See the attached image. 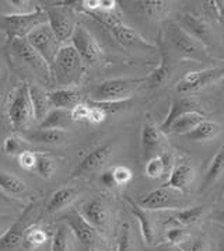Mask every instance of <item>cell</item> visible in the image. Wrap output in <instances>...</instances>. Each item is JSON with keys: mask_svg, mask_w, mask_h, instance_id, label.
<instances>
[{"mask_svg": "<svg viewBox=\"0 0 224 251\" xmlns=\"http://www.w3.org/2000/svg\"><path fill=\"white\" fill-rule=\"evenodd\" d=\"M86 65L70 44L62 45L51 66L52 81L61 89L77 87L82 83Z\"/></svg>", "mask_w": 224, "mask_h": 251, "instance_id": "obj_1", "label": "cell"}, {"mask_svg": "<svg viewBox=\"0 0 224 251\" xmlns=\"http://www.w3.org/2000/svg\"><path fill=\"white\" fill-rule=\"evenodd\" d=\"M48 17L41 6H35L32 11L4 14L0 17V28L6 34V38L10 41L24 40L31 31L38 25L46 24Z\"/></svg>", "mask_w": 224, "mask_h": 251, "instance_id": "obj_2", "label": "cell"}, {"mask_svg": "<svg viewBox=\"0 0 224 251\" xmlns=\"http://www.w3.org/2000/svg\"><path fill=\"white\" fill-rule=\"evenodd\" d=\"M144 79H111L100 83L91 93L90 101L95 102H119L126 101L132 97V94L137 90Z\"/></svg>", "mask_w": 224, "mask_h": 251, "instance_id": "obj_3", "label": "cell"}, {"mask_svg": "<svg viewBox=\"0 0 224 251\" xmlns=\"http://www.w3.org/2000/svg\"><path fill=\"white\" fill-rule=\"evenodd\" d=\"M167 38L174 47V50L185 58L198 60V62L209 59V50L206 48V45L192 37L188 31L183 30L179 24H175V23L167 24Z\"/></svg>", "mask_w": 224, "mask_h": 251, "instance_id": "obj_4", "label": "cell"}, {"mask_svg": "<svg viewBox=\"0 0 224 251\" xmlns=\"http://www.w3.org/2000/svg\"><path fill=\"white\" fill-rule=\"evenodd\" d=\"M38 203L31 202L21 215L11 222L9 229L0 236V251H19L22 249L24 236L32 225H35V213Z\"/></svg>", "mask_w": 224, "mask_h": 251, "instance_id": "obj_5", "label": "cell"}, {"mask_svg": "<svg viewBox=\"0 0 224 251\" xmlns=\"http://www.w3.org/2000/svg\"><path fill=\"white\" fill-rule=\"evenodd\" d=\"M48 17V25L51 27L52 32L61 42L71 40L73 32L77 25V13L73 6L67 4H52L48 7H44Z\"/></svg>", "mask_w": 224, "mask_h": 251, "instance_id": "obj_6", "label": "cell"}, {"mask_svg": "<svg viewBox=\"0 0 224 251\" xmlns=\"http://www.w3.org/2000/svg\"><path fill=\"white\" fill-rule=\"evenodd\" d=\"M137 205L144 211H181L185 205V195L163 184L160 188L142 197Z\"/></svg>", "mask_w": 224, "mask_h": 251, "instance_id": "obj_7", "label": "cell"}, {"mask_svg": "<svg viewBox=\"0 0 224 251\" xmlns=\"http://www.w3.org/2000/svg\"><path fill=\"white\" fill-rule=\"evenodd\" d=\"M7 115H9L13 129L17 132H24L25 129H28L31 122L34 121L27 83H21L20 87L13 94L10 104H9Z\"/></svg>", "mask_w": 224, "mask_h": 251, "instance_id": "obj_8", "label": "cell"}, {"mask_svg": "<svg viewBox=\"0 0 224 251\" xmlns=\"http://www.w3.org/2000/svg\"><path fill=\"white\" fill-rule=\"evenodd\" d=\"M11 50L17 56V59L20 60L27 69H30L35 76L41 77L42 80L45 81L52 80L51 66L44 60V58L37 50L31 47L25 38L11 41Z\"/></svg>", "mask_w": 224, "mask_h": 251, "instance_id": "obj_9", "label": "cell"}, {"mask_svg": "<svg viewBox=\"0 0 224 251\" xmlns=\"http://www.w3.org/2000/svg\"><path fill=\"white\" fill-rule=\"evenodd\" d=\"M27 42L30 44L34 50H37L41 55L44 60L52 66L53 60L56 58L58 52L62 48V44L55 37V34L52 32L51 27L46 24L38 25L35 30H32L27 35Z\"/></svg>", "mask_w": 224, "mask_h": 251, "instance_id": "obj_10", "label": "cell"}, {"mask_svg": "<svg viewBox=\"0 0 224 251\" xmlns=\"http://www.w3.org/2000/svg\"><path fill=\"white\" fill-rule=\"evenodd\" d=\"M222 77H224V68H213V69L201 72H189L175 84V91L181 97H186L189 94H194L196 91L202 90L204 87L219 81Z\"/></svg>", "mask_w": 224, "mask_h": 251, "instance_id": "obj_11", "label": "cell"}, {"mask_svg": "<svg viewBox=\"0 0 224 251\" xmlns=\"http://www.w3.org/2000/svg\"><path fill=\"white\" fill-rule=\"evenodd\" d=\"M71 47L77 50L84 65H97L102 58V50L98 42L91 35V32L84 28L82 24L76 25V30L71 37Z\"/></svg>", "mask_w": 224, "mask_h": 251, "instance_id": "obj_12", "label": "cell"}, {"mask_svg": "<svg viewBox=\"0 0 224 251\" xmlns=\"http://www.w3.org/2000/svg\"><path fill=\"white\" fill-rule=\"evenodd\" d=\"M65 225L70 229L77 240L82 243L86 247H94L98 240V233L92 227L89 222L86 221L79 211L67 212L63 218Z\"/></svg>", "mask_w": 224, "mask_h": 251, "instance_id": "obj_13", "label": "cell"}, {"mask_svg": "<svg viewBox=\"0 0 224 251\" xmlns=\"http://www.w3.org/2000/svg\"><path fill=\"white\" fill-rule=\"evenodd\" d=\"M181 27L203 45H212L214 40L213 30L209 20L198 13H185L181 17Z\"/></svg>", "mask_w": 224, "mask_h": 251, "instance_id": "obj_14", "label": "cell"}, {"mask_svg": "<svg viewBox=\"0 0 224 251\" xmlns=\"http://www.w3.org/2000/svg\"><path fill=\"white\" fill-rule=\"evenodd\" d=\"M112 149H113L112 148V143H105V145H101L97 149L90 151L79 163L77 169L71 173V177L73 178H77V177H83V176L91 174L94 171H98L100 169H102L108 163V160H110V157H111L112 154Z\"/></svg>", "mask_w": 224, "mask_h": 251, "instance_id": "obj_15", "label": "cell"}, {"mask_svg": "<svg viewBox=\"0 0 224 251\" xmlns=\"http://www.w3.org/2000/svg\"><path fill=\"white\" fill-rule=\"evenodd\" d=\"M110 32L112 34V37L116 40V42L121 44L125 48H132V50H152L156 48L154 44L149 42L134 28L125 25L123 23L110 28Z\"/></svg>", "mask_w": 224, "mask_h": 251, "instance_id": "obj_16", "label": "cell"}, {"mask_svg": "<svg viewBox=\"0 0 224 251\" xmlns=\"http://www.w3.org/2000/svg\"><path fill=\"white\" fill-rule=\"evenodd\" d=\"M48 96H49L52 108H59V110L73 111L77 105L86 102L83 91L77 87L58 89V90L49 91Z\"/></svg>", "mask_w": 224, "mask_h": 251, "instance_id": "obj_17", "label": "cell"}, {"mask_svg": "<svg viewBox=\"0 0 224 251\" xmlns=\"http://www.w3.org/2000/svg\"><path fill=\"white\" fill-rule=\"evenodd\" d=\"M79 212L95 230L97 229L104 230L108 226L110 212H108V208L105 206V203L100 200H91V201L86 202Z\"/></svg>", "mask_w": 224, "mask_h": 251, "instance_id": "obj_18", "label": "cell"}, {"mask_svg": "<svg viewBox=\"0 0 224 251\" xmlns=\"http://www.w3.org/2000/svg\"><path fill=\"white\" fill-rule=\"evenodd\" d=\"M164 146V133L153 122H146L142 129V151L144 159H152L153 154Z\"/></svg>", "mask_w": 224, "mask_h": 251, "instance_id": "obj_19", "label": "cell"}, {"mask_svg": "<svg viewBox=\"0 0 224 251\" xmlns=\"http://www.w3.org/2000/svg\"><path fill=\"white\" fill-rule=\"evenodd\" d=\"M28 93H30V101L31 107H32L34 121H37V122L41 124L44 118L48 115V112L52 110L48 91L41 89L40 86L28 84Z\"/></svg>", "mask_w": 224, "mask_h": 251, "instance_id": "obj_20", "label": "cell"}, {"mask_svg": "<svg viewBox=\"0 0 224 251\" xmlns=\"http://www.w3.org/2000/svg\"><path fill=\"white\" fill-rule=\"evenodd\" d=\"M206 208L204 206H194V208H186L181 211H175L173 216L167 218L164 222V226L168 227H186V226H194L198 222L202 221L204 216Z\"/></svg>", "mask_w": 224, "mask_h": 251, "instance_id": "obj_21", "label": "cell"}, {"mask_svg": "<svg viewBox=\"0 0 224 251\" xmlns=\"http://www.w3.org/2000/svg\"><path fill=\"white\" fill-rule=\"evenodd\" d=\"M195 178V170L191 164H177L174 166L173 171L168 176V180L164 185L171 187L174 190H178L181 192H186L189 185L192 184V181Z\"/></svg>", "mask_w": 224, "mask_h": 251, "instance_id": "obj_22", "label": "cell"}, {"mask_svg": "<svg viewBox=\"0 0 224 251\" xmlns=\"http://www.w3.org/2000/svg\"><path fill=\"white\" fill-rule=\"evenodd\" d=\"M194 111L202 112L199 104L196 101L191 100V99H186V97H177V99H174L173 102H171V107H170V112H168V115L165 117V120L161 124L160 131L165 133L167 129L171 126V124L177 118H179L181 115L186 114V112H194Z\"/></svg>", "mask_w": 224, "mask_h": 251, "instance_id": "obj_23", "label": "cell"}, {"mask_svg": "<svg viewBox=\"0 0 224 251\" xmlns=\"http://www.w3.org/2000/svg\"><path fill=\"white\" fill-rule=\"evenodd\" d=\"M24 139L34 142V143L59 146L69 139V133L66 131H58V129H40V128H37L34 131L25 132Z\"/></svg>", "mask_w": 224, "mask_h": 251, "instance_id": "obj_24", "label": "cell"}, {"mask_svg": "<svg viewBox=\"0 0 224 251\" xmlns=\"http://www.w3.org/2000/svg\"><path fill=\"white\" fill-rule=\"evenodd\" d=\"M206 120V117L203 115V112H198V111H194V112H186L181 115L179 118L174 121L171 124V126L167 129L165 133H175V135H188L189 132H192L201 124Z\"/></svg>", "mask_w": 224, "mask_h": 251, "instance_id": "obj_25", "label": "cell"}, {"mask_svg": "<svg viewBox=\"0 0 224 251\" xmlns=\"http://www.w3.org/2000/svg\"><path fill=\"white\" fill-rule=\"evenodd\" d=\"M73 122L71 118V111L59 110V108H52L48 115L44 118L40 124V129H58V131H66Z\"/></svg>", "mask_w": 224, "mask_h": 251, "instance_id": "obj_26", "label": "cell"}, {"mask_svg": "<svg viewBox=\"0 0 224 251\" xmlns=\"http://www.w3.org/2000/svg\"><path fill=\"white\" fill-rule=\"evenodd\" d=\"M77 197V190L71 188V187H63L59 188L58 191L52 194L51 200L46 205V212L48 213H58V212L63 211L65 208H67L71 202L76 200Z\"/></svg>", "mask_w": 224, "mask_h": 251, "instance_id": "obj_27", "label": "cell"}, {"mask_svg": "<svg viewBox=\"0 0 224 251\" xmlns=\"http://www.w3.org/2000/svg\"><path fill=\"white\" fill-rule=\"evenodd\" d=\"M126 201L129 202L131 209H132V213L136 216V219L139 221L140 231H142V236L143 239H144V241H146L149 246L153 244L154 237H156V234H154V226L152 219H150L149 215H147V212L144 211L143 208H140V206L133 201V200H131V198H126Z\"/></svg>", "mask_w": 224, "mask_h": 251, "instance_id": "obj_28", "label": "cell"}, {"mask_svg": "<svg viewBox=\"0 0 224 251\" xmlns=\"http://www.w3.org/2000/svg\"><path fill=\"white\" fill-rule=\"evenodd\" d=\"M0 191L4 195H11L17 198L27 192V187L25 182L14 174L0 170Z\"/></svg>", "mask_w": 224, "mask_h": 251, "instance_id": "obj_29", "label": "cell"}, {"mask_svg": "<svg viewBox=\"0 0 224 251\" xmlns=\"http://www.w3.org/2000/svg\"><path fill=\"white\" fill-rule=\"evenodd\" d=\"M219 133H220V125L217 122L204 120L195 128L194 131L185 135V138L195 142H209L214 139Z\"/></svg>", "mask_w": 224, "mask_h": 251, "instance_id": "obj_30", "label": "cell"}, {"mask_svg": "<svg viewBox=\"0 0 224 251\" xmlns=\"http://www.w3.org/2000/svg\"><path fill=\"white\" fill-rule=\"evenodd\" d=\"M224 174V145L219 149V151L216 153V156L213 157V160L210 163L209 169L204 174L203 182L201 187V191H204L206 188H209L212 184H214L216 181L219 180Z\"/></svg>", "mask_w": 224, "mask_h": 251, "instance_id": "obj_31", "label": "cell"}, {"mask_svg": "<svg viewBox=\"0 0 224 251\" xmlns=\"http://www.w3.org/2000/svg\"><path fill=\"white\" fill-rule=\"evenodd\" d=\"M170 77V66H168V55L165 50H161V60L160 65L152 72V75L149 77H146V84L150 89L156 87H161L163 84L167 83Z\"/></svg>", "mask_w": 224, "mask_h": 251, "instance_id": "obj_32", "label": "cell"}, {"mask_svg": "<svg viewBox=\"0 0 224 251\" xmlns=\"http://www.w3.org/2000/svg\"><path fill=\"white\" fill-rule=\"evenodd\" d=\"M48 241V234L42 227H40L37 223L32 225L27 230L24 236V243H22V250L35 251L38 250L41 246H44Z\"/></svg>", "mask_w": 224, "mask_h": 251, "instance_id": "obj_33", "label": "cell"}, {"mask_svg": "<svg viewBox=\"0 0 224 251\" xmlns=\"http://www.w3.org/2000/svg\"><path fill=\"white\" fill-rule=\"evenodd\" d=\"M136 4L139 10L150 19L164 17L170 10V3L161 0H143V1H137Z\"/></svg>", "mask_w": 224, "mask_h": 251, "instance_id": "obj_34", "label": "cell"}, {"mask_svg": "<svg viewBox=\"0 0 224 251\" xmlns=\"http://www.w3.org/2000/svg\"><path fill=\"white\" fill-rule=\"evenodd\" d=\"M144 171H146V176L149 178H153V180L161 178L164 176H168L167 170H165V166H164V161L160 154L158 156H153L152 159L147 160Z\"/></svg>", "mask_w": 224, "mask_h": 251, "instance_id": "obj_35", "label": "cell"}, {"mask_svg": "<svg viewBox=\"0 0 224 251\" xmlns=\"http://www.w3.org/2000/svg\"><path fill=\"white\" fill-rule=\"evenodd\" d=\"M34 170L37 171V174L42 178H51L56 171V163L48 156H37V163H35Z\"/></svg>", "mask_w": 224, "mask_h": 251, "instance_id": "obj_36", "label": "cell"}, {"mask_svg": "<svg viewBox=\"0 0 224 251\" xmlns=\"http://www.w3.org/2000/svg\"><path fill=\"white\" fill-rule=\"evenodd\" d=\"M67 247H69V227L66 225H62L53 234L51 251H67Z\"/></svg>", "mask_w": 224, "mask_h": 251, "instance_id": "obj_37", "label": "cell"}, {"mask_svg": "<svg viewBox=\"0 0 224 251\" xmlns=\"http://www.w3.org/2000/svg\"><path fill=\"white\" fill-rule=\"evenodd\" d=\"M3 151L4 153L10 154V156H20L22 151H25V141L21 136H9L4 139L3 143Z\"/></svg>", "mask_w": 224, "mask_h": 251, "instance_id": "obj_38", "label": "cell"}, {"mask_svg": "<svg viewBox=\"0 0 224 251\" xmlns=\"http://www.w3.org/2000/svg\"><path fill=\"white\" fill-rule=\"evenodd\" d=\"M188 233L183 227H168V230L165 233V239L168 241V244H173V246H178L183 244L185 241L188 240Z\"/></svg>", "mask_w": 224, "mask_h": 251, "instance_id": "obj_39", "label": "cell"}, {"mask_svg": "<svg viewBox=\"0 0 224 251\" xmlns=\"http://www.w3.org/2000/svg\"><path fill=\"white\" fill-rule=\"evenodd\" d=\"M118 251H133V237L129 223H123L118 243Z\"/></svg>", "mask_w": 224, "mask_h": 251, "instance_id": "obj_40", "label": "cell"}, {"mask_svg": "<svg viewBox=\"0 0 224 251\" xmlns=\"http://www.w3.org/2000/svg\"><path fill=\"white\" fill-rule=\"evenodd\" d=\"M87 104H89V107H90L89 115H87V121H89L90 124H92V125H100V124H102L104 121L107 120V117H108L107 111L102 110L100 107H97L95 104H92L91 101L87 100Z\"/></svg>", "mask_w": 224, "mask_h": 251, "instance_id": "obj_41", "label": "cell"}, {"mask_svg": "<svg viewBox=\"0 0 224 251\" xmlns=\"http://www.w3.org/2000/svg\"><path fill=\"white\" fill-rule=\"evenodd\" d=\"M112 174H113V178L116 185H126L129 181L132 180L133 174L132 170L126 166H116L112 169Z\"/></svg>", "mask_w": 224, "mask_h": 251, "instance_id": "obj_42", "label": "cell"}, {"mask_svg": "<svg viewBox=\"0 0 224 251\" xmlns=\"http://www.w3.org/2000/svg\"><path fill=\"white\" fill-rule=\"evenodd\" d=\"M35 163H37V154H34L32 151H25L19 156V164L24 170H34L35 169Z\"/></svg>", "mask_w": 224, "mask_h": 251, "instance_id": "obj_43", "label": "cell"}, {"mask_svg": "<svg viewBox=\"0 0 224 251\" xmlns=\"http://www.w3.org/2000/svg\"><path fill=\"white\" fill-rule=\"evenodd\" d=\"M204 9L207 11V14L210 16V17H213L214 20L217 21H222L223 20V9H222V6H220V3L219 1H216V0H210V1H204Z\"/></svg>", "mask_w": 224, "mask_h": 251, "instance_id": "obj_44", "label": "cell"}, {"mask_svg": "<svg viewBox=\"0 0 224 251\" xmlns=\"http://www.w3.org/2000/svg\"><path fill=\"white\" fill-rule=\"evenodd\" d=\"M89 110H90V107H89L87 101H86V102H83V104H80V105H77L74 110L71 111V118H73V122H84V121H87Z\"/></svg>", "mask_w": 224, "mask_h": 251, "instance_id": "obj_45", "label": "cell"}, {"mask_svg": "<svg viewBox=\"0 0 224 251\" xmlns=\"http://www.w3.org/2000/svg\"><path fill=\"white\" fill-rule=\"evenodd\" d=\"M100 182H101L102 187H105V188H113L116 185V182H115V178H113L112 170L104 171L100 176Z\"/></svg>", "mask_w": 224, "mask_h": 251, "instance_id": "obj_46", "label": "cell"}, {"mask_svg": "<svg viewBox=\"0 0 224 251\" xmlns=\"http://www.w3.org/2000/svg\"><path fill=\"white\" fill-rule=\"evenodd\" d=\"M186 251H207V243L203 237H198L192 243H189V247Z\"/></svg>", "mask_w": 224, "mask_h": 251, "instance_id": "obj_47", "label": "cell"}, {"mask_svg": "<svg viewBox=\"0 0 224 251\" xmlns=\"http://www.w3.org/2000/svg\"><path fill=\"white\" fill-rule=\"evenodd\" d=\"M10 225H11V222H9L7 218H0V236L9 229V226H10Z\"/></svg>", "mask_w": 224, "mask_h": 251, "instance_id": "obj_48", "label": "cell"}, {"mask_svg": "<svg viewBox=\"0 0 224 251\" xmlns=\"http://www.w3.org/2000/svg\"><path fill=\"white\" fill-rule=\"evenodd\" d=\"M157 251H183L181 250L178 246H173V244H164V246H160L158 249H157Z\"/></svg>", "mask_w": 224, "mask_h": 251, "instance_id": "obj_49", "label": "cell"}, {"mask_svg": "<svg viewBox=\"0 0 224 251\" xmlns=\"http://www.w3.org/2000/svg\"><path fill=\"white\" fill-rule=\"evenodd\" d=\"M212 221L219 222V223H223L224 225V211L214 212L213 215H212Z\"/></svg>", "mask_w": 224, "mask_h": 251, "instance_id": "obj_50", "label": "cell"}, {"mask_svg": "<svg viewBox=\"0 0 224 251\" xmlns=\"http://www.w3.org/2000/svg\"><path fill=\"white\" fill-rule=\"evenodd\" d=\"M6 84H7V77H6V76H3V77L0 79V100H1V99H3V96H4Z\"/></svg>", "mask_w": 224, "mask_h": 251, "instance_id": "obj_51", "label": "cell"}, {"mask_svg": "<svg viewBox=\"0 0 224 251\" xmlns=\"http://www.w3.org/2000/svg\"><path fill=\"white\" fill-rule=\"evenodd\" d=\"M219 251H224V239L220 241V244H219Z\"/></svg>", "mask_w": 224, "mask_h": 251, "instance_id": "obj_52", "label": "cell"}, {"mask_svg": "<svg viewBox=\"0 0 224 251\" xmlns=\"http://www.w3.org/2000/svg\"><path fill=\"white\" fill-rule=\"evenodd\" d=\"M0 200H6V195H4L1 191H0Z\"/></svg>", "mask_w": 224, "mask_h": 251, "instance_id": "obj_53", "label": "cell"}, {"mask_svg": "<svg viewBox=\"0 0 224 251\" xmlns=\"http://www.w3.org/2000/svg\"><path fill=\"white\" fill-rule=\"evenodd\" d=\"M35 251H44V250H35Z\"/></svg>", "mask_w": 224, "mask_h": 251, "instance_id": "obj_54", "label": "cell"}]
</instances>
